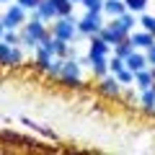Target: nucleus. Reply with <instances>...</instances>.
Returning <instances> with one entry per match:
<instances>
[{
  "mask_svg": "<svg viewBox=\"0 0 155 155\" xmlns=\"http://www.w3.org/2000/svg\"><path fill=\"white\" fill-rule=\"evenodd\" d=\"M54 80L60 85H65V88H80V85H83V72H80L78 57H65V60H62V67H60V72H57Z\"/></svg>",
  "mask_w": 155,
  "mask_h": 155,
  "instance_id": "obj_1",
  "label": "nucleus"
},
{
  "mask_svg": "<svg viewBox=\"0 0 155 155\" xmlns=\"http://www.w3.org/2000/svg\"><path fill=\"white\" fill-rule=\"evenodd\" d=\"M49 34V28H47V23L44 21H39V18H34L31 16V21L26 18V23H23L21 28H18V36H21V44L23 47H28V49H34V47L41 41V39Z\"/></svg>",
  "mask_w": 155,
  "mask_h": 155,
  "instance_id": "obj_2",
  "label": "nucleus"
},
{
  "mask_svg": "<svg viewBox=\"0 0 155 155\" xmlns=\"http://www.w3.org/2000/svg\"><path fill=\"white\" fill-rule=\"evenodd\" d=\"M52 36L62 39V41H75L78 36V23H75V16H57L54 21H52V28H49Z\"/></svg>",
  "mask_w": 155,
  "mask_h": 155,
  "instance_id": "obj_3",
  "label": "nucleus"
},
{
  "mask_svg": "<svg viewBox=\"0 0 155 155\" xmlns=\"http://www.w3.org/2000/svg\"><path fill=\"white\" fill-rule=\"evenodd\" d=\"M104 13L101 11H85V16L83 18H75V23H78V34L80 36H93V34H98L101 31V26H104Z\"/></svg>",
  "mask_w": 155,
  "mask_h": 155,
  "instance_id": "obj_4",
  "label": "nucleus"
},
{
  "mask_svg": "<svg viewBox=\"0 0 155 155\" xmlns=\"http://www.w3.org/2000/svg\"><path fill=\"white\" fill-rule=\"evenodd\" d=\"M26 8H21L13 0V3H8V8H5V13H0V21H3V26L5 28H21L23 23H26Z\"/></svg>",
  "mask_w": 155,
  "mask_h": 155,
  "instance_id": "obj_5",
  "label": "nucleus"
},
{
  "mask_svg": "<svg viewBox=\"0 0 155 155\" xmlns=\"http://www.w3.org/2000/svg\"><path fill=\"white\" fill-rule=\"evenodd\" d=\"M98 36L104 39V41H106V44H109V47H114V44H119V41H124V39H127L129 34H124L122 28L116 26V21H114V18H109V21H106L104 26H101Z\"/></svg>",
  "mask_w": 155,
  "mask_h": 155,
  "instance_id": "obj_6",
  "label": "nucleus"
},
{
  "mask_svg": "<svg viewBox=\"0 0 155 155\" xmlns=\"http://www.w3.org/2000/svg\"><path fill=\"white\" fill-rule=\"evenodd\" d=\"M96 88H98V93L106 96V98H119V96H122V83H119L111 72L104 75V78H98V85H96Z\"/></svg>",
  "mask_w": 155,
  "mask_h": 155,
  "instance_id": "obj_7",
  "label": "nucleus"
},
{
  "mask_svg": "<svg viewBox=\"0 0 155 155\" xmlns=\"http://www.w3.org/2000/svg\"><path fill=\"white\" fill-rule=\"evenodd\" d=\"M31 16L39 18V21H44V23H49V21L57 18V11H54V5H52V0H39L36 8L31 11Z\"/></svg>",
  "mask_w": 155,
  "mask_h": 155,
  "instance_id": "obj_8",
  "label": "nucleus"
},
{
  "mask_svg": "<svg viewBox=\"0 0 155 155\" xmlns=\"http://www.w3.org/2000/svg\"><path fill=\"white\" fill-rule=\"evenodd\" d=\"M129 41H132L134 49H142V52H145L147 47L155 44V34L145 31V28H140V31H129Z\"/></svg>",
  "mask_w": 155,
  "mask_h": 155,
  "instance_id": "obj_9",
  "label": "nucleus"
},
{
  "mask_svg": "<svg viewBox=\"0 0 155 155\" xmlns=\"http://www.w3.org/2000/svg\"><path fill=\"white\" fill-rule=\"evenodd\" d=\"M124 67L132 70V72H137V70H145V67H150V65H147V57H145L142 49H132L124 57Z\"/></svg>",
  "mask_w": 155,
  "mask_h": 155,
  "instance_id": "obj_10",
  "label": "nucleus"
},
{
  "mask_svg": "<svg viewBox=\"0 0 155 155\" xmlns=\"http://www.w3.org/2000/svg\"><path fill=\"white\" fill-rule=\"evenodd\" d=\"M34 52H36V57H34V67H36V70H41V72L47 75V70L52 67V60H54V54H52L49 49H44L41 44L34 47Z\"/></svg>",
  "mask_w": 155,
  "mask_h": 155,
  "instance_id": "obj_11",
  "label": "nucleus"
},
{
  "mask_svg": "<svg viewBox=\"0 0 155 155\" xmlns=\"http://www.w3.org/2000/svg\"><path fill=\"white\" fill-rule=\"evenodd\" d=\"M88 54H91V57H96V54L109 57V54H111V47L106 44L98 34H93V36H88Z\"/></svg>",
  "mask_w": 155,
  "mask_h": 155,
  "instance_id": "obj_12",
  "label": "nucleus"
},
{
  "mask_svg": "<svg viewBox=\"0 0 155 155\" xmlns=\"http://www.w3.org/2000/svg\"><path fill=\"white\" fill-rule=\"evenodd\" d=\"M88 67L93 70V75H96V78H104V75H109V57H104V54H96V57H91V54H88Z\"/></svg>",
  "mask_w": 155,
  "mask_h": 155,
  "instance_id": "obj_13",
  "label": "nucleus"
},
{
  "mask_svg": "<svg viewBox=\"0 0 155 155\" xmlns=\"http://www.w3.org/2000/svg\"><path fill=\"white\" fill-rule=\"evenodd\" d=\"M137 104L142 106V111H147V114H153V111H155V83L150 85V88L140 91V98H137Z\"/></svg>",
  "mask_w": 155,
  "mask_h": 155,
  "instance_id": "obj_14",
  "label": "nucleus"
},
{
  "mask_svg": "<svg viewBox=\"0 0 155 155\" xmlns=\"http://www.w3.org/2000/svg\"><path fill=\"white\" fill-rule=\"evenodd\" d=\"M124 11H127L124 0H104V8H101V13L106 18H116V16H122Z\"/></svg>",
  "mask_w": 155,
  "mask_h": 155,
  "instance_id": "obj_15",
  "label": "nucleus"
},
{
  "mask_svg": "<svg viewBox=\"0 0 155 155\" xmlns=\"http://www.w3.org/2000/svg\"><path fill=\"white\" fill-rule=\"evenodd\" d=\"M114 21H116V26L122 28L124 34H129V31H134V26H137V18H134V13H132V11H124L122 16H116Z\"/></svg>",
  "mask_w": 155,
  "mask_h": 155,
  "instance_id": "obj_16",
  "label": "nucleus"
},
{
  "mask_svg": "<svg viewBox=\"0 0 155 155\" xmlns=\"http://www.w3.org/2000/svg\"><path fill=\"white\" fill-rule=\"evenodd\" d=\"M155 80H153V72H150V67H145V70H137L134 72V85H137L140 91H145V88H150Z\"/></svg>",
  "mask_w": 155,
  "mask_h": 155,
  "instance_id": "obj_17",
  "label": "nucleus"
},
{
  "mask_svg": "<svg viewBox=\"0 0 155 155\" xmlns=\"http://www.w3.org/2000/svg\"><path fill=\"white\" fill-rule=\"evenodd\" d=\"M114 78L122 83V88H127V85H134V72H132V70H127V67H124V70H119Z\"/></svg>",
  "mask_w": 155,
  "mask_h": 155,
  "instance_id": "obj_18",
  "label": "nucleus"
},
{
  "mask_svg": "<svg viewBox=\"0 0 155 155\" xmlns=\"http://www.w3.org/2000/svg\"><path fill=\"white\" fill-rule=\"evenodd\" d=\"M0 39H3L5 44H11V47H18V44H21V36H18V28H5Z\"/></svg>",
  "mask_w": 155,
  "mask_h": 155,
  "instance_id": "obj_19",
  "label": "nucleus"
},
{
  "mask_svg": "<svg viewBox=\"0 0 155 155\" xmlns=\"http://www.w3.org/2000/svg\"><path fill=\"white\" fill-rule=\"evenodd\" d=\"M11 52H13V47L0 39V65L3 67H11Z\"/></svg>",
  "mask_w": 155,
  "mask_h": 155,
  "instance_id": "obj_20",
  "label": "nucleus"
},
{
  "mask_svg": "<svg viewBox=\"0 0 155 155\" xmlns=\"http://www.w3.org/2000/svg\"><path fill=\"white\" fill-rule=\"evenodd\" d=\"M52 5H54L57 16H70L72 13V3L70 0H52Z\"/></svg>",
  "mask_w": 155,
  "mask_h": 155,
  "instance_id": "obj_21",
  "label": "nucleus"
},
{
  "mask_svg": "<svg viewBox=\"0 0 155 155\" xmlns=\"http://www.w3.org/2000/svg\"><path fill=\"white\" fill-rule=\"evenodd\" d=\"M137 23L145 28V31H150V34H155V16H150V13H145L142 11V16L137 18Z\"/></svg>",
  "mask_w": 155,
  "mask_h": 155,
  "instance_id": "obj_22",
  "label": "nucleus"
},
{
  "mask_svg": "<svg viewBox=\"0 0 155 155\" xmlns=\"http://www.w3.org/2000/svg\"><path fill=\"white\" fill-rule=\"evenodd\" d=\"M111 49H114V54H119V57H127L129 52L134 49V47H132V41H129V36H127L124 41H119V44H114Z\"/></svg>",
  "mask_w": 155,
  "mask_h": 155,
  "instance_id": "obj_23",
  "label": "nucleus"
},
{
  "mask_svg": "<svg viewBox=\"0 0 155 155\" xmlns=\"http://www.w3.org/2000/svg\"><path fill=\"white\" fill-rule=\"evenodd\" d=\"M119 70H124V57H119V54L111 57L109 54V72H111V75H116Z\"/></svg>",
  "mask_w": 155,
  "mask_h": 155,
  "instance_id": "obj_24",
  "label": "nucleus"
},
{
  "mask_svg": "<svg viewBox=\"0 0 155 155\" xmlns=\"http://www.w3.org/2000/svg\"><path fill=\"white\" fill-rule=\"evenodd\" d=\"M147 3H150V0H124L127 11H132V13H142L145 8H147Z\"/></svg>",
  "mask_w": 155,
  "mask_h": 155,
  "instance_id": "obj_25",
  "label": "nucleus"
},
{
  "mask_svg": "<svg viewBox=\"0 0 155 155\" xmlns=\"http://www.w3.org/2000/svg\"><path fill=\"white\" fill-rule=\"evenodd\" d=\"M80 5L85 11H101L104 8V0H80Z\"/></svg>",
  "mask_w": 155,
  "mask_h": 155,
  "instance_id": "obj_26",
  "label": "nucleus"
},
{
  "mask_svg": "<svg viewBox=\"0 0 155 155\" xmlns=\"http://www.w3.org/2000/svg\"><path fill=\"white\" fill-rule=\"evenodd\" d=\"M145 57H147V65L153 67V65H155V44H153V47H147V49H145Z\"/></svg>",
  "mask_w": 155,
  "mask_h": 155,
  "instance_id": "obj_27",
  "label": "nucleus"
},
{
  "mask_svg": "<svg viewBox=\"0 0 155 155\" xmlns=\"http://www.w3.org/2000/svg\"><path fill=\"white\" fill-rule=\"evenodd\" d=\"M16 3H18V5H21V8H26V11H34V8H36V3H39V0H16Z\"/></svg>",
  "mask_w": 155,
  "mask_h": 155,
  "instance_id": "obj_28",
  "label": "nucleus"
},
{
  "mask_svg": "<svg viewBox=\"0 0 155 155\" xmlns=\"http://www.w3.org/2000/svg\"><path fill=\"white\" fill-rule=\"evenodd\" d=\"M8 3H13V0H0V5H8Z\"/></svg>",
  "mask_w": 155,
  "mask_h": 155,
  "instance_id": "obj_29",
  "label": "nucleus"
},
{
  "mask_svg": "<svg viewBox=\"0 0 155 155\" xmlns=\"http://www.w3.org/2000/svg\"><path fill=\"white\" fill-rule=\"evenodd\" d=\"M3 31H5V26H3V21H0V36H3Z\"/></svg>",
  "mask_w": 155,
  "mask_h": 155,
  "instance_id": "obj_30",
  "label": "nucleus"
},
{
  "mask_svg": "<svg viewBox=\"0 0 155 155\" xmlns=\"http://www.w3.org/2000/svg\"><path fill=\"white\" fill-rule=\"evenodd\" d=\"M150 72H153V80H155V65H153V67H150Z\"/></svg>",
  "mask_w": 155,
  "mask_h": 155,
  "instance_id": "obj_31",
  "label": "nucleus"
},
{
  "mask_svg": "<svg viewBox=\"0 0 155 155\" xmlns=\"http://www.w3.org/2000/svg\"><path fill=\"white\" fill-rule=\"evenodd\" d=\"M70 3H72V5H78V3H80V0H70Z\"/></svg>",
  "mask_w": 155,
  "mask_h": 155,
  "instance_id": "obj_32",
  "label": "nucleus"
},
{
  "mask_svg": "<svg viewBox=\"0 0 155 155\" xmlns=\"http://www.w3.org/2000/svg\"><path fill=\"white\" fill-rule=\"evenodd\" d=\"M153 114H155V111H153Z\"/></svg>",
  "mask_w": 155,
  "mask_h": 155,
  "instance_id": "obj_33",
  "label": "nucleus"
}]
</instances>
